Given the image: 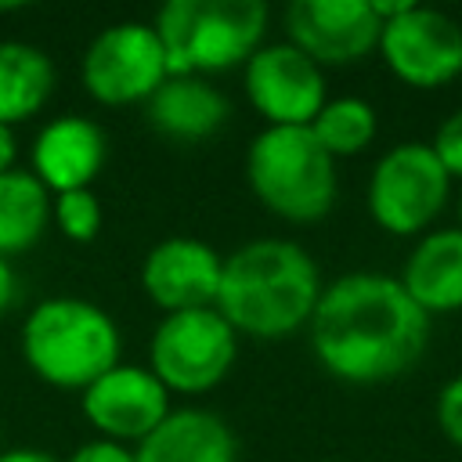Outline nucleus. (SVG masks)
I'll return each mask as SVG.
<instances>
[{
  "mask_svg": "<svg viewBox=\"0 0 462 462\" xmlns=\"http://www.w3.org/2000/svg\"><path fill=\"white\" fill-rule=\"evenodd\" d=\"M83 87L101 105H137L148 101L166 72V54L152 25L116 22L101 29L79 65Z\"/></svg>",
  "mask_w": 462,
  "mask_h": 462,
  "instance_id": "nucleus-8",
  "label": "nucleus"
},
{
  "mask_svg": "<svg viewBox=\"0 0 462 462\" xmlns=\"http://www.w3.org/2000/svg\"><path fill=\"white\" fill-rule=\"evenodd\" d=\"M307 328L318 365L354 386L401 379L430 343V314L404 292L401 278L375 271L325 285Z\"/></svg>",
  "mask_w": 462,
  "mask_h": 462,
  "instance_id": "nucleus-1",
  "label": "nucleus"
},
{
  "mask_svg": "<svg viewBox=\"0 0 462 462\" xmlns=\"http://www.w3.org/2000/svg\"><path fill=\"white\" fill-rule=\"evenodd\" d=\"M220 274H224V256L191 235H173L155 242L141 263V285L148 300L166 314L213 307L220 292Z\"/></svg>",
  "mask_w": 462,
  "mask_h": 462,
  "instance_id": "nucleus-13",
  "label": "nucleus"
},
{
  "mask_svg": "<svg viewBox=\"0 0 462 462\" xmlns=\"http://www.w3.org/2000/svg\"><path fill=\"white\" fill-rule=\"evenodd\" d=\"M245 97L267 119V126H310L325 108V72L303 51L267 43L245 61Z\"/></svg>",
  "mask_w": 462,
  "mask_h": 462,
  "instance_id": "nucleus-10",
  "label": "nucleus"
},
{
  "mask_svg": "<svg viewBox=\"0 0 462 462\" xmlns=\"http://www.w3.org/2000/svg\"><path fill=\"white\" fill-rule=\"evenodd\" d=\"M238 357V332L217 307L166 314L152 332L148 368L170 393H206L231 372Z\"/></svg>",
  "mask_w": 462,
  "mask_h": 462,
  "instance_id": "nucleus-6",
  "label": "nucleus"
},
{
  "mask_svg": "<svg viewBox=\"0 0 462 462\" xmlns=\"http://www.w3.org/2000/svg\"><path fill=\"white\" fill-rule=\"evenodd\" d=\"M245 180L263 209L292 224H314L336 202V159L310 126H263L249 141Z\"/></svg>",
  "mask_w": 462,
  "mask_h": 462,
  "instance_id": "nucleus-5",
  "label": "nucleus"
},
{
  "mask_svg": "<svg viewBox=\"0 0 462 462\" xmlns=\"http://www.w3.org/2000/svg\"><path fill=\"white\" fill-rule=\"evenodd\" d=\"M0 440H4V430H0ZM0 451H4V448H0Z\"/></svg>",
  "mask_w": 462,
  "mask_h": 462,
  "instance_id": "nucleus-30",
  "label": "nucleus"
},
{
  "mask_svg": "<svg viewBox=\"0 0 462 462\" xmlns=\"http://www.w3.org/2000/svg\"><path fill=\"white\" fill-rule=\"evenodd\" d=\"M51 213V191L36 180L32 170L14 166L0 173V256L32 249L47 231Z\"/></svg>",
  "mask_w": 462,
  "mask_h": 462,
  "instance_id": "nucleus-19",
  "label": "nucleus"
},
{
  "mask_svg": "<svg viewBox=\"0 0 462 462\" xmlns=\"http://www.w3.org/2000/svg\"><path fill=\"white\" fill-rule=\"evenodd\" d=\"M321 289L318 263L303 245L289 238H256L224 256L213 307L235 332L282 339L310 325Z\"/></svg>",
  "mask_w": 462,
  "mask_h": 462,
  "instance_id": "nucleus-2",
  "label": "nucleus"
},
{
  "mask_svg": "<svg viewBox=\"0 0 462 462\" xmlns=\"http://www.w3.org/2000/svg\"><path fill=\"white\" fill-rule=\"evenodd\" d=\"M0 462H58V458L40 448H11V451H0Z\"/></svg>",
  "mask_w": 462,
  "mask_h": 462,
  "instance_id": "nucleus-26",
  "label": "nucleus"
},
{
  "mask_svg": "<svg viewBox=\"0 0 462 462\" xmlns=\"http://www.w3.org/2000/svg\"><path fill=\"white\" fill-rule=\"evenodd\" d=\"M285 32L314 65H354L379 51L383 22L372 0H292L285 7Z\"/></svg>",
  "mask_w": 462,
  "mask_h": 462,
  "instance_id": "nucleus-11",
  "label": "nucleus"
},
{
  "mask_svg": "<svg viewBox=\"0 0 462 462\" xmlns=\"http://www.w3.org/2000/svg\"><path fill=\"white\" fill-rule=\"evenodd\" d=\"M170 411V390L141 365H116L83 390L87 422L116 444H141Z\"/></svg>",
  "mask_w": 462,
  "mask_h": 462,
  "instance_id": "nucleus-12",
  "label": "nucleus"
},
{
  "mask_svg": "<svg viewBox=\"0 0 462 462\" xmlns=\"http://www.w3.org/2000/svg\"><path fill=\"white\" fill-rule=\"evenodd\" d=\"M119 328L108 310L79 296L40 300L22 325L25 365L58 390H87L119 365Z\"/></svg>",
  "mask_w": 462,
  "mask_h": 462,
  "instance_id": "nucleus-3",
  "label": "nucleus"
},
{
  "mask_svg": "<svg viewBox=\"0 0 462 462\" xmlns=\"http://www.w3.org/2000/svg\"><path fill=\"white\" fill-rule=\"evenodd\" d=\"M170 76H206L245 65L267 32L263 0H166L152 22Z\"/></svg>",
  "mask_w": 462,
  "mask_h": 462,
  "instance_id": "nucleus-4",
  "label": "nucleus"
},
{
  "mask_svg": "<svg viewBox=\"0 0 462 462\" xmlns=\"http://www.w3.org/2000/svg\"><path fill=\"white\" fill-rule=\"evenodd\" d=\"M318 462H343V458H318Z\"/></svg>",
  "mask_w": 462,
  "mask_h": 462,
  "instance_id": "nucleus-29",
  "label": "nucleus"
},
{
  "mask_svg": "<svg viewBox=\"0 0 462 462\" xmlns=\"http://www.w3.org/2000/svg\"><path fill=\"white\" fill-rule=\"evenodd\" d=\"M14 152H18V148H14V130L0 123V173L14 170Z\"/></svg>",
  "mask_w": 462,
  "mask_h": 462,
  "instance_id": "nucleus-27",
  "label": "nucleus"
},
{
  "mask_svg": "<svg viewBox=\"0 0 462 462\" xmlns=\"http://www.w3.org/2000/svg\"><path fill=\"white\" fill-rule=\"evenodd\" d=\"M137 462H235L231 426L206 408H173L134 451Z\"/></svg>",
  "mask_w": 462,
  "mask_h": 462,
  "instance_id": "nucleus-15",
  "label": "nucleus"
},
{
  "mask_svg": "<svg viewBox=\"0 0 462 462\" xmlns=\"http://www.w3.org/2000/svg\"><path fill=\"white\" fill-rule=\"evenodd\" d=\"M433 155L440 159V166L448 170V177H458L462 180V108H455L433 134L430 141Z\"/></svg>",
  "mask_w": 462,
  "mask_h": 462,
  "instance_id": "nucleus-22",
  "label": "nucleus"
},
{
  "mask_svg": "<svg viewBox=\"0 0 462 462\" xmlns=\"http://www.w3.org/2000/svg\"><path fill=\"white\" fill-rule=\"evenodd\" d=\"M451 195V177L422 141H401L379 155L368 177V213L397 238L426 231Z\"/></svg>",
  "mask_w": 462,
  "mask_h": 462,
  "instance_id": "nucleus-7",
  "label": "nucleus"
},
{
  "mask_svg": "<svg viewBox=\"0 0 462 462\" xmlns=\"http://www.w3.org/2000/svg\"><path fill=\"white\" fill-rule=\"evenodd\" d=\"M458 227H462V199H458Z\"/></svg>",
  "mask_w": 462,
  "mask_h": 462,
  "instance_id": "nucleus-28",
  "label": "nucleus"
},
{
  "mask_svg": "<svg viewBox=\"0 0 462 462\" xmlns=\"http://www.w3.org/2000/svg\"><path fill=\"white\" fill-rule=\"evenodd\" d=\"M61 227V235L69 242H94L97 231H101V202L90 188H79V191H65L54 199V213H51Z\"/></svg>",
  "mask_w": 462,
  "mask_h": 462,
  "instance_id": "nucleus-21",
  "label": "nucleus"
},
{
  "mask_svg": "<svg viewBox=\"0 0 462 462\" xmlns=\"http://www.w3.org/2000/svg\"><path fill=\"white\" fill-rule=\"evenodd\" d=\"M65 462H137V458H134V451L126 444H116V440L97 437V440L79 444Z\"/></svg>",
  "mask_w": 462,
  "mask_h": 462,
  "instance_id": "nucleus-24",
  "label": "nucleus"
},
{
  "mask_svg": "<svg viewBox=\"0 0 462 462\" xmlns=\"http://www.w3.org/2000/svg\"><path fill=\"white\" fill-rule=\"evenodd\" d=\"M401 285L426 314L462 310V227L422 235L404 260Z\"/></svg>",
  "mask_w": 462,
  "mask_h": 462,
  "instance_id": "nucleus-17",
  "label": "nucleus"
},
{
  "mask_svg": "<svg viewBox=\"0 0 462 462\" xmlns=\"http://www.w3.org/2000/svg\"><path fill=\"white\" fill-rule=\"evenodd\" d=\"M54 90V61L22 40L0 43V123L14 126L36 116Z\"/></svg>",
  "mask_w": 462,
  "mask_h": 462,
  "instance_id": "nucleus-18",
  "label": "nucleus"
},
{
  "mask_svg": "<svg viewBox=\"0 0 462 462\" xmlns=\"http://www.w3.org/2000/svg\"><path fill=\"white\" fill-rule=\"evenodd\" d=\"M375 130H379V119L365 97H332L310 123V134L332 159L365 152L375 141Z\"/></svg>",
  "mask_w": 462,
  "mask_h": 462,
  "instance_id": "nucleus-20",
  "label": "nucleus"
},
{
  "mask_svg": "<svg viewBox=\"0 0 462 462\" xmlns=\"http://www.w3.org/2000/svg\"><path fill=\"white\" fill-rule=\"evenodd\" d=\"M144 105H148V123L162 137L184 144L213 137L231 116L227 97L202 76H166Z\"/></svg>",
  "mask_w": 462,
  "mask_h": 462,
  "instance_id": "nucleus-16",
  "label": "nucleus"
},
{
  "mask_svg": "<svg viewBox=\"0 0 462 462\" xmlns=\"http://www.w3.org/2000/svg\"><path fill=\"white\" fill-rule=\"evenodd\" d=\"M105 159H108L105 130L87 116H58L32 141V173L54 195L90 188Z\"/></svg>",
  "mask_w": 462,
  "mask_h": 462,
  "instance_id": "nucleus-14",
  "label": "nucleus"
},
{
  "mask_svg": "<svg viewBox=\"0 0 462 462\" xmlns=\"http://www.w3.org/2000/svg\"><path fill=\"white\" fill-rule=\"evenodd\" d=\"M379 54L386 69L415 90L448 87L462 76V25L444 11L411 4L404 14L383 22Z\"/></svg>",
  "mask_w": 462,
  "mask_h": 462,
  "instance_id": "nucleus-9",
  "label": "nucleus"
},
{
  "mask_svg": "<svg viewBox=\"0 0 462 462\" xmlns=\"http://www.w3.org/2000/svg\"><path fill=\"white\" fill-rule=\"evenodd\" d=\"M437 426L451 444L462 448V372L448 379L437 393Z\"/></svg>",
  "mask_w": 462,
  "mask_h": 462,
  "instance_id": "nucleus-23",
  "label": "nucleus"
},
{
  "mask_svg": "<svg viewBox=\"0 0 462 462\" xmlns=\"http://www.w3.org/2000/svg\"><path fill=\"white\" fill-rule=\"evenodd\" d=\"M14 292H18V278H14V267L7 256H0V318L7 314V307L14 303Z\"/></svg>",
  "mask_w": 462,
  "mask_h": 462,
  "instance_id": "nucleus-25",
  "label": "nucleus"
}]
</instances>
